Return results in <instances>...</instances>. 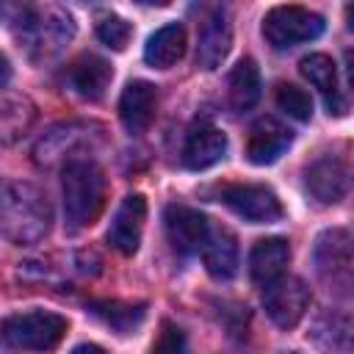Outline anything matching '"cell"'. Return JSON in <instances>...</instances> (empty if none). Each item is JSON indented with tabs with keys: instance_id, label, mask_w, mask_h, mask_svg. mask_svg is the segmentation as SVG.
<instances>
[{
	"instance_id": "27",
	"label": "cell",
	"mask_w": 354,
	"mask_h": 354,
	"mask_svg": "<svg viewBox=\"0 0 354 354\" xmlns=\"http://www.w3.org/2000/svg\"><path fill=\"white\" fill-rule=\"evenodd\" d=\"M149 354H188V340H185V332L171 324V321H163L160 324V332L149 348Z\"/></svg>"
},
{
	"instance_id": "24",
	"label": "cell",
	"mask_w": 354,
	"mask_h": 354,
	"mask_svg": "<svg viewBox=\"0 0 354 354\" xmlns=\"http://www.w3.org/2000/svg\"><path fill=\"white\" fill-rule=\"evenodd\" d=\"M91 313L105 321L119 335H130L147 315V304H124V301H94Z\"/></svg>"
},
{
	"instance_id": "29",
	"label": "cell",
	"mask_w": 354,
	"mask_h": 354,
	"mask_svg": "<svg viewBox=\"0 0 354 354\" xmlns=\"http://www.w3.org/2000/svg\"><path fill=\"white\" fill-rule=\"evenodd\" d=\"M72 354H108V351L102 346H97V343H80V346L72 348Z\"/></svg>"
},
{
	"instance_id": "18",
	"label": "cell",
	"mask_w": 354,
	"mask_h": 354,
	"mask_svg": "<svg viewBox=\"0 0 354 354\" xmlns=\"http://www.w3.org/2000/svg\"><path fill=\"white\" fill-rule=\"evenodd\" d=\"M158 108V88L147 80H133L124 86L119 97V119L130 133H144Z\"/></svg>"
},
{
	"instance_id": "19",
	"label": "cell",
	"mask_w": 354,
	"mask_h": 354,
	"mask_svg": "<svg viewBox=\"0 0 354 354\" xmlns=\"http://www.w3.org/2000/svg\"><path fill=\"white\" fill-rule=\"evenodd\" d=\"M290 246L285 238H263L249 252V277L254 285L266 288L274 279H279L288 268Z\"/></svg>"
},
{
	"instance_id": "16",
	"label": "cell",
	"mask_w": 354,
	"mask_h": 354,
	"mask_svg": "<svg viewBox=\"0 0 354 354\" xmlns=\"http://www.w3.org/2000/svg\"><path fill=\"white\" fill-rule=\"evenodd\" d=\"M64 77H66V86L77 97L94 102V100H100L108 91V86L113 80V69H111V64L105 58H100L94 53H86V55L75 58L66 66V75Z\"/></svg>"
},
{
	"instance_id": "14",
	"label": "cell",
	"mask_w": 354,
	"mask_h": 354,
	"mask_svg": "<svg viewBox=\"0 0 354 354\" xmlns=\"http://www.w3.org/2000/svg\"><path fill=\"white\" fill-rule=\"evenodd\" d=\"M232 47V25L221 6H216L202 28H199V44H196V61L202 69H218Z\"/></svg>"
},
{
	"instance_id": "22",
	"label": "cell",
	"mask_w": 354,
	"mask_h": 354,
	"mask_svg": "<svg viewBox=\"0 0 354 354\" xmlns=\"http://www.w3.org/2000/svg\"><path fill=\"white\" fill-rule=\"evenodd\" d=\"M260 69L252 58H241L227 77V97L235 111H249L260 100Z\"/></svg>"
},
{
	"instance_id": "12",
	"label": "cell",
	"mask_w": 354,
	"mask_h": 354,
	"mask_svg": "<svg viewBox=\"0 0 354 354\" xmlns=\"http://www.w3.org/2000/svg\"><path fill=\"white\" fill-rule=\"evenodd\" d=\"M144 221H147V199L141 194H127L111 218V227L105 235L108 246H113L122 254H136L141 243Z\"/></svg>"
},
{
	"instance_id": "8",
	"label": "cell",
	"mask_w": 354,
	"mask_h": 354,
	"mask_svg": "<svg viewBox=\"0 0 354 354\" xmlns=\"http://www.w3.org/2000/svg\"><path fill=\"white\" fill-rule=\"evenodd\" d=\"M221 202L249 224H274L282 218L279 196L260 183H235L221 188Z\"/></svg>"
},
{
	"instance_id": "20",
	"label": "cell",
	"mask_w": 354,
	"mask_h": 354,
	"mask_svg": "<svg viewBox=\"0 0 354 354\" xmlns=\"http://www.w3.org/2000/svg\"><path fill=\"white\" fill-rule=\"evenodd\" d=\"M299 72L304 75V80H310V86H315L324 94V102L329 108V113H343L346 102L340 97V86H337V66L326 53H310L299 61Z\"/></svg>"
},
{
	"instance_id": "23",
	"label": "cell",
	"mask_w": 354,
	"mask_h": 354,
	"mask_svg": "<svg viewBox=\"0 0 354 354\" xmlns=\"http://www.w3.org/2000/svg\"><path fill=\"white\" fill-rule=\"evenodd\" d=\"M33 122V105L19 94H0V144H11Z\"/></svg>"
},
{
	"instance_id": "30",
	"label": "cell",
	"mask_w": 354,
	"mask_h": 354,
	"mask_svg": "<svg viewBox=\"0 0 354 354\" xmlns=\"http://www.w3.org/2000/svg\"><path fill=\"white\" fill-rule=\"evenodd\" d=\"M288 354H296V351H288Z\"/></svg>"
},
{
	"instance_id": "4",
	"label": "cell",
	"mask_w": 354,
	"mask_h": 354,
	"mask_svg": "<svg viewBox=\"0 0 354 354\" xmlns=\"http://www.w3.org/2000/svg\"><path fill=\"white\" fill-rule=\"evenodd\" d=\"M66 318L50 310H28L8 315L0 324L3 340L19 351H50L66 335Z\"/></svg>"
},
{
	"instance_id": "25",
	"label": "cell",
	"mask_w": 354,
	"mask_h": 354,
	"mask_svg": "<svg viewBox=\"0 0 354 354\" xmlns=\"http://www.w3.org/2000/svg\"><path fill=\"white\" fill-rule=\"evenodd\" d=\"M277 105H279V111H285L288 116H293L299 122H310V116H313L310 94L299 86H293V83H279L277 86Z\"/></svg>"
},
{
	"instance_id": "3",
	"label": "cell",
	"mask_w": 354,
	"mask_h": 354,
	"mask_svg": "<svg viewBox=\"0 0 354 354\" xmlns=\"http://www.w3.org/2000/svg\"><path fill=\"white\" fill-rule=\"evenodd\" d=\"M61 196H64L66 227L69 230L91 227L105 207L108 180L91 158L72 160L61 169Z\"/></svg>"
},
{
	"instance_id": "15",
	"label": "cell",
	"mask_w": 354,
	"mask_h": 354,
	"mask_svg": "<svg viewBox=\"0 0 354 354\" xmlns=\"http://www.w3.org/2000/svg\"><path fill=\"white\" fill-rule=\"evenodd\" d=\"M224 152H227V133L210 122H199L185 136L183 163L191 171H202V169H210L213 163H218L224 158Z\"/></svg>"
},
{
	"instance_id": "7",
	"label": "cell",
	"mask_w": 354,
	"mask_h": 354,
	"mask_svg": "<svg viewBox=\"0 0 354 354\" xmlns=\"http://www.w3.org/2000/svg\"><path fill=\"white\" fill-rule=\"evenodd\" d=\"M315 268H318V277L329 285V290L348 296V288H351V235H348V230L335 227L318 238Z\"/></svg>"
},
{
	"instance_id": "13",
	"label": "cell",
	"mask_w": 354,
	"mask_h": 354,
	"mask_svg": "<svg viewBox=\"0 0 354 354\" xmlns=\"http://www.w3.org/2000/svg\"><path fill=\"white\" fill-rule=\"evenodd\" d=\"M163 221H166V235H169V243L174 252H180V254L202 252L210 221L199 210H194L188 205H169Z\"/></svg>"
},
{
	"instance_id": "10",
	"label": "cell",
	"mask_w": 354,
	"mask_h": 354,
	"mask_svg": "<svg viewBox=\"0 0 354 354\" xmlns=\"http://www.w3.org/2000/svg\"><path fill=\"white\" fill-rule=\"evenodd\" d=\"M304 188L318 205H335L348 191V166L335 155H321L304 169Z\"/></svg>"
},
{
	"instance_id": "5",
	"label": "cell",
	"mask_w": 354,
	"mask_h": 354,
	"mask_svg": "<svg viewBox=\"0 0 354 354\" xmlns=\"http://www.w3.org/2000/svg\"><path fill=\"white\" fill-rule=\"evenodd\" d=\"M324 17L304 6H277L263 17V36L274 50H290L313 41L324 33Z\"/></svg>"
},
{
	"instance_id": "1",
	"label": "cell",
	"mask_w": 354,
	"mask_h": 354,
	"mask_svg": "<svg viewBox=\"0 0 354 354\" xmlns=\"http://www.w3.org/2000/svg\"><path fill=\"white\" fill-rule=\"evenodd\" d=\"M53 224L47 194L33 183H8L0 188V235L17 246L39 243Z\"/></svg>"
},
{
	"instance_id": "26",
	"label": "cell",
	"mask_w": 354,
	"mask_h": 354,
	"mask_svg": "<svg viewBox=\"0 0 354 354\" xmlns=\"http://www.w3.org/2000/svg\"><path fill=\"white\" fill-rule=\"evenodd\" d=\"M130 36H133V25H130L124 17H119V14H105V17H100V22H97V39H100L105 47L122 53V50L130 44Z\"/></svg>"
},
{
	"instance_id": "6",
	"label": "cell",
	"mask_w": 354,
	"mask_h": 354,
	"mask_svg": "<svg viewBox=\"0 0 354 354\" xmlns=\"http://www.w3.org/2000/svg\"><path fill=\"white\" fill-rule=\"evenodd\" d=\"M97 124H86V122H69V124H58L50 133H44V138L36 144V160L41 166H55V163H72L86 158V152L94 147V138H100Z\"/></svg>"
},
{
	"instance_id": "28",
	"label": "cell",
	"mask_w": 354,
	"mask_h": 354,
	"mask_svg": "<svg viewBox=\"0 0 354 354\" xmlns=\"http://www.w3.org/2000/svg\"><path fill=\"white\" fill-rule=\"evenodd\" d=\"M8 80H11V64H8V58L0 53V91L8 86Z\"/></svg>"
},
{
	"instance_id": "11",
	"label": "cell",
	"mask_w": 354,
	"mask_h": 354,
	"mask_svg": "<svg viewBox=\"0 0 354 354\" xmlns=\"http://www.w3.org/2000/svg\"><path fill=\"white\" fill-rule=\"evenodd\" d=\"M293 144V130L274 119V116H260L246 136V158L254 166H268L279 160V155Z\"/></svg>"
},
{
	"instance_id": "17",
	"label": "cell",
	"mask_w": 354,
	"mask_h": 354,
	"mask_svg": "<svg viewBox=\"0 0 354 354\" xmlns=\"http://www.w3.org/2000/svg\"><path fill=\"white\" fill-rule=\"evenodd\" d=\"M202 260L213 279H232L238 271V238L224 224H210L207 238L202 243Z\"/></svg>"
},
{
	"instance_id": "9",
	"label": "cell",
	"mask_w": 354,
	"mask_h": 354,
	"mask_svg": "<svg viewBox=\"0 0 354 354\" xmlns=\"http://www.w3.org/2000/svg\"><path fill=\"white\" fill-rule=\"evenodd\" d=\"M263 307L279 329H293L310 307V288L301 277L282 274L263 288Z\"/></svg>"
},
{
	"instance_id": "2",
	"label": "cell",
	"mask_w": 354,
	"mask_h": 354,
	"mask_svg": "<svg viewBox=\"0 0 354 354\" xmlns=\"http://www.w3.org/2000/svg\"><path fill=\"white\" fill-rule=\"evenodd\" d=\"M14 36L22 53L30 61L41 64L55 58L75 39V19L66 8L53 3L22 6L14 19Z\"/></svg>"
},
{
	"instance_id": "21",
	"label": "cell",
	"mask_w": 354,
	"mask_h": 354,
	"mask_svg": "<svg viewBox=\"0 0 354 354\" xmlns=\"http://www.w3.org/2000/svg\"><path fill=\"white\" fill-rule=\"evenodd\" d=\"M185 44H188L185 28L180 22H169V25L158 28L147 39V44H144V61L152 69H169V66H174L185 55Z\"/></svg>"
}]
</instances>
